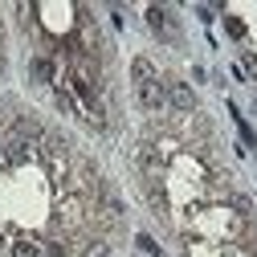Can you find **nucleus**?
Wrapping results in <instances>:
<instances>
[{"label":"nucleus","instance_id":"nucleus-1","mask_svg":"<svg viewBox=\"0 0 257 257\" xmlns=\"http://www.w3.org/2000/svg\"><path fill=\"white\" fill-rule=\"evenodd\" d=\"M135 90H139V106H143V110H159V106L168 102V86H164V82H155V78L135 82Z\"/></svg>","mask_w":257,"mask_h":257},{"label":"nucleus","instance_id":"nucleus-2","mask_svg":"<svg viewBox=\"0 0 257 257\" xmlns=\"http://www.w3.org/2000/svg\"><path fill=\"white\" fill-rule=\"evenodd\" d=\"M168 102L180 106V110H192V106H196V94H192L184 82H176V86H168Z\"/></svg>","mask_w":257,"mask_h":257},{"label":"nucleus","instance_id":"nucleus-3","mask_svg":"<svg viewBox=\"0 0 257 257\" xmlns=\"http://www.w3.org/2000/svg\"><path fill=\"white\" fill-rule=\"evenodd\" d=\"M33 74L49 86H57V57H33Z\"/></svg>","mask_w":257,"mask_h":257},{"label":"nucleus","instance_id":"nucleus-4","mask_svg":"<svg viewBox=\"0 0 257 257\" xmlns=\"http://www.w3.org/2000/svg\"><path fill=\"white\" fill-rule=\"evenodd\" d=\"M143 17H147V25L155 29V33H168V13L159 9V5H147V13H143Z\"/></svg>","mask_w":257,"mask_h":257},{"label":"nucleus","instance_id":"nucleus-5","mask_svg":"<svg viewBox=\"0 0 257 257\" xmlns=\"http://www.w3.org/2000/svg\"><path fill=\"white\" fill-rule=\"evenodd\" d=\"M9 257H41V249H37V241H29V237H21V241H13Z\"/></svg>","mask_w":257,"mask_h":257},{"label":"nucleus","instance_id":"nucleus-6","mask_svg":"<svg viewBox=\"0 0 257 257\" xmlns=\"http://www.w3.org/2000/svg\"><path fill=\"white\" fill-rule=\"evenodd\" d=\"M135 245H139L143 253H151V257H164V249H159V245H155V241H151L147 233H139V237H135Z\"/></svg>","mask_w":257,"mask_h":257},{"label":"nucleus","instance_id":"nucleus-7","mask_svg":"<svg viewBox=\"0 0 257 257\" xmlns=\"http://www.w3.org/2000/svg\"><path fill=\"white\" fill-rule=\"evenodd\" d=\"M82 257H110V245H106V241H94V245H90Z\"/></svg>","mask_w":257,"mask_h":257},{"label":"nucleus","instance_id":"nucleus-8","mask_svg":"<svg viewBox=\"0 0 257 257\" xmlns=\"http://www.w3.org/2000/svg\"><path fill=\"white\" fill-rule=\"evenodd\" d=\"M224 29H229V37H245V21H237V17H229Z\"/></svg>","mask_w":257,"mask_h":257},{"label":"nucleus","instance_id":"nucleus-9","mask_svg":"<svg viewBox=\"0 0 257 257\" xmlns=\"http://www.w3.org/2000/svg\"><path fill=\"white\" fill-rule=\"evenodd\" d=\"M45 257H70V253H66L61 241H49V245H45Z\"/></svg>","mask_w":257,"mask_h":257}]
</instances>
